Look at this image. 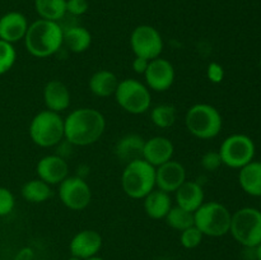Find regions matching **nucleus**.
Returning a JSON list of instances; mask_svg holds the SVG:
<instances>
[{
	"mask_svg": "<svg viewBox=\"0 0 261 260\" xmlns=\"http://www.w3.org/2000/svg\"><path fill=\"white\" fill-rule=\"evenodd\" d=\"M201 167L205 171L209 172H214V171L218 170L223 163H222L221 154H219L218 150H209V152L204 153L203 157H201Z\"/></svg>",
	"mask_w": 261,
	"mask_h": 260,
	"instance_id": "2f4dec72",
	"label": "nucleus"
},
{
	"mask_svg": "<svg viewBox=\"0 0 261 260\" xmlns=\"http://www.w3.org/2000/svg\"><path fill=\"white\" fill-rule=\"evenodd\" d=\"M119 78L116 74L112 73L107 69H99L94 71L88 81L89 91L92 94L99 98H107L110 96H114L119 86Z\"/></svg>",
	"mask_w": 261,
	"mask_h": 260,
	"instance_id": "412c9836",
	"label": "nucleus"
},
{
	"mask_svg": "<svg viewBox=\"0 0 261 260\" xmlns=\"http://www.w3.org/2000/svg\"><path fill=\"white\" fill-rule=\"evenodd\" d=\"M148 64H149V60L144 58H138L135 56V59L133 60V70L135 71L137 74H140V75H144L145 70L148 68Z\"/></svg>",
	"mask_w": 261,
	"mask_h": 260,
	"instance_id": "f704fd0d",
	"label": "nucleus"
},
{
	"mask_svg": "<svg viewBox=\"0 0 261 260\" xmlns=\"http://www.w3.org/2000/svg\"><path fill=\"white\" fill-rule=\"evenodd\" d=\"M64 30L59 22L37 19L28 25L25 32V50L32 56L46 59L55 55L64 45Z\"/></svg>",
	"mask_w": 261,
	"mask_h": 260,
	"instance_id": "f03ea898",
	"label": "nucleus"
},
{
	"mask_svg": "<svg viewBox=\"0 0 261 260\" xmlns=\"http://www.w3.org/2000/svg\"><path fill=\"white\" fill-rule=\"evenodd\" d=\"M186 180V168L178 161L171 160L155 167V188L165 193H175Z\"/></svg>",
	"mask_w": 261,
	"mask_h": 260,
	"instance_id": "ddd939ff",
	"label": "nucleus"
},
{
	"mask_svg": "<svg viewBox=\"0 0 261 260\" xmlns=\"http://www.w3.org/2000/svg\"><path fill=\"white\" fill-rule=\"evenodd\" d=\"M35 259V252L31 247H23L15 255L14 260H33Z\"/></svg>",
	"mask_w": 261,
	"mask_h": 260,
	"instance_id": "c9c22d12",
	"label": "nucleus"
},
{
	"mask_svg": "<svg viewBox=\"0 0 261 260\" xmlns=\"http://www.w3.org/2000/svg\"><path fill=\"white\" fill-rule=\"evenodd\" d=\"M28 133L31 140L38 147H56L64 140V117L58 112L43 110L31 120Z\"/></svg>",
	"mask_w": 261,
	"mask_h": 260,
	"instance_id": "423d86ee",
	"label": "nucleus"
},
{
	"mask_svg": "<svg viewBox=\"0 0 261 260\" xmlns=\"http://www.w3.org/2000/svg\"><path fill=\"white\" fill-rule=\"evenodd\" d=\"M130 46L138 58L147 60L160 58L163 51V38L160 31L149 24H140L130 35Z\"/></svg>",
	"mask_w": 261,
	"mask_h": 260,
	"instance_id": "9d476101",
	"label": "nucleus"
},
{
	"mask_svg": "<svg viewBox=\"0 0 261 260\" xmlns=\"http://www.w3.org/2000/svg\"><path fill=\"white\" fill-rule=\"evenodd\" d=\"M232 213L219 201H204L194 212V226L204 236L222 237L229 233Z\"/></svg>",
	"mask_w": 261,
	"mask_h": 260,
	"instance_id": "39448f33",
	"label": "nucleus"
},
{
	"mask_svg": "<svg viewBox=\"0 0 261 260\" xmlns=\"http://www.w3.org/2000/svg\"><path fill=\"white\" fill-rule=\"evenodd\" d=\"M42 260H45V259H42Z\"/></svg>",
	"mask_w": 261,
	"mask_h": 260,
	"instance_id": "a19ab883",
	"label": "nucleus"
},
{
	"mask_svg": "<svg viewBox=\"0 0 261 260\" xmlns=\"http://www.w3.org/2000/svg\"><path fill=\"white\" fill-rule=\"evenodd\" d=\"M204 189L198 181L186 180L177 190L175 191L176 205L186 209V211L194 212L204 203Z\"/></svg>",
	"mask_w": 261,
	"mask_h": 260,
	"instance_id": "6ab92c4d",
	"label": "nucleus"
},
{
	"mask_svg": "<svg viewBox=\"0 0 261 260\" xmlns=\"http://www.w3.org/2000/svg\"><path fill=\"white\" fill-rule=\"evenodd\" d=\"M177 119V111L173 105L161 103L150 110V121L160 129H168L173 126Z\"/></svg>",
	"mask_w": 261,
	"mask_h": 260,
	"instance_id": "bb28decb",
	"label": "nucleus"
},
{
	"mask_svg": "<svg viewBox=\"0 0 261 260\" xmlns=\"http://www.w3.org/2000/svg\"><path fill=\"white\" fill-rule=\"evenodd\" d=\"M224 68L219 63H209V65L206 66V78L209 82L214 84H219L223 82L224 79Z\"/></svg>",
	"mask_w": 261,
	"mask_h": 260,
	"instance_id": "72a5a7b5",
	"label": "nucleus"
},
{
	"mask_svg": "<svg viewBox=\"0 0 261 260\" xmlns=\"http://www.w3.org/2000/svg\"><path fill=\"white\" fill-rule=\"evenodd\" d=\"M15 198L8 188L0 186V217L10 214L14 209Z\"/></svg>",
	"mask_w": 261,
	"mask_h": 260,
	"instance_id": "7c9ffc66",
	"label": "nucleus"
},
{
	"mask_svg": "<svg viewBox=\"0 0 261 260\" xmlns=\"http://www.w3.org/2000/svg\"><path fill=\"white\" fill-rule=\"evenodd\" d=\"M114 96L117 105L132 115L145 114L152 105L150 89L134 78L120 81Z\"/></svg>",
	"mask_w": 261,
	"mask_h": 260,
	"instance_id": "6e6552de",
	"label": "nucleus"
},
{
	"mask_svg": "<svg viewBox=\"0 0 261 260\" xmlns=\"http://www.w3.org/2000/svg\"><path fill=\"white\" fill-rule=\"evenodd\" d=\"M145 139L139 134H126L120 138L114 147V153L119 161L126 165L132 161L142 158L143 148H144Z\"/></svg>",
	"mask_w": 261,
	"mask_h": 260,
	"instance_id": "aec40b11",
	"label": "nucleus"
},
{
	"mask_svg": "<svg viewBox=\"0 0 261 260\" xmlns=\"http://www.w3.org/2000/svg\"><path fill=\"white\" fill-rule=\"evenodd\" d=\"M145 86L154 92H166L172 87L176 78V71L172 63L167 59H153L148 64L144 73Z\"/></svg>",
	"mask_w": 261,
	"mask_h": 260,
	"instance_id": "f8f14e48",
	"label": "nucleus"
},
{
	"mask_svg": "<svg viewBox=\"0 0 261 260\" xmlns=\"http://www.w3.org/2000/svg\"><path fill=\"white\" fill-rule=\"evenodd\" d=\"M68 260H83V259H79V257H75V256H70Z\"/></svg>",
	"mask_w": 261,
	"mask_h": 260,
	"instance_id": "58836bf2",
	"label": "nucleus"
},
{
	"mask_svg": "<svg viewBox=\"0 0 261 260\" xmlns=\"http://www.w3.org/2000/svg\"><path fill=\"white\" fill-rule=\"evenodd\" d=\"M36 172L38 178L48 185H59L69 176L68 161L58 154H47L37 162Z\"/></svg>",
	"mask_w": 261,
	"mask_h": 260,
	"instance_id": "4468645a",
	"label": "nucleus"
},
{
	"mask_svg": "<svg viewBox=\"0 0 261 260\" xmlns=\"http://www.w3.org/2000/svg\"><path fill=\"white\" fill-rule=\"evenodd\" d=\"M185 126L193 137L209 140L218 137L223 127V119L212 105L195 103L186 111Z\"/></svg>",
	"mask_w": 261,
	"mask_h": 260,
	"instance_id": "7ed1b4c3",
	"label": "nucleus"
},
{
	"mask_svg": "<svg viewBox=\"0 0 261 260\" xmlns=\"http://www.w3.org/2000/svg\"><path fill=\"white\" fill-rule=\"evenodd\" d=\"M89 9L88 0H66V14L81 17Z\"/></svg>",
	"mask_w": 261,
	"mask_h": 260,
	"instance_id": "473e14b6",
	"label": "nucleus"
},
{
	"mask_svg": "<svg viewBox=\"0 0 261 260\" xmlns=\"http://www.w3.org/2000/svg\"><path fill=\"white\" fill-rule=\"evenodd\" d=\"M35 10L41 19L60 22L66 15V0H35Z\"/></svg>",
	"mask_w": 261,
	"mask_h": 260,
	"instance_id": "a878e982",
	"label": "nucleus"
},
{
	"mask_svg": "<svg viewBox=\"0 0 261 260\" xmlns=\"http://www.w3.org/2000/svg\"><path fill=\"white\" fill-rule=\"evenodd\" d=\"M259 65H260V69H261V56H260V59H259Z\"/></svg>",
	"mask_w": 261,
	"mask_h": 260,
	"instance_id": "ea45409f",
	"label": "nucleus"
},
{
	"mask_svg": "<svg viewBox=\"0 0 261 260\" xmlns=\"http://www.w3.org/2000/svg\"><path fill=\"white\" fill-rule=\"evenodd\" d=\"M175 145L167 137L157 135L144 142L142 158L154 167L163 165L172 160Z\"/></svg>",
	"mask_w": 261,
	"mask_h": 260,
	"instance_id": "dca6fc26",
	"label": "nucleus"
},
{
	"mask_svg": "<svg viewBox=\"0 0 261 260\" xmlns=\"http://www.w3.org/2000/svg\"><path fill=\"white\" fill-rule=\"evenodd\" d=\"M144 212L152 219H165L170 209L172 208V199L168 193L154 189L143 199Z\"/></svg>",
	"mask_w": 261,
	"mask_h": 260,
	"instance_id": "4be33fe9",
	"label": "nucleus"
},
{
	"mask_svg": "<svg viewBox=\"0 0 261 260\" xmlns=\"http://www.w3.org/2000/svg\"><path fill=\"white\" fill-rule=\"evenodd\" d=\"M17 60V51L9 42L0 40V75L8 73Z\"/></svg>",
	"mask_w": 261,
	"mask_h": 260,
	"instance_id": "c85d7f7f",
	"label": "nucleus"
},
{
	"mask_svg": "<svg viewBox=\"0 0 261 260\" xmlns=\"http://www.w3.org/2000/svg\"><path fill=\"white\" fill-rule=\"evenodd\" d=\"M86 260H106V259H103V257L98 256V254H97V255H94V256L88 257V259H86Z\"/></svg>",
	"mask_w": 261,
	"mask_h": 260,
	"instance_id": "4c0bfd02",
	"label": "nucleus"
},
{
	"mask_svg": "<svg viewBox=\"0 0 261 260\" xmlns=\"http://www.w3.org/2000/svg\"><path fill=\"white\" fill-rule=\"evenodd\" d=\"M165 221L171 228L181 232L189 227L194 226V213L178 205H172L167 216L165 217Z\"/></svg>",
	"mask_w": 261,
	"mask_h": 260,
	"instance_id": "cd10ccee",
	"label": "nucleus"
},
{
	"mask_svg": "<svg viewBox=\"0 0 261 260\" xmlns=\"http://www.w3.org/2000/svg\"><path fill=\"white\" fill-rule=\"evenodd\" d=\"M20 194H22V198L28 203L41 204L47 201L53 196V189H51V185L37 177L27 181L22 186Z\"/></svg>",
	"mask_w": 261,
	"mask_h": 260,
	"instance_id": "393cba45",
	"label": "nucleus"
},
{
	"mask_svg": "<svg viewBox=\"0 0 261 260\" xmlns=\"http://www.w3.org/2000/svg\"><path fill=\"white\" fill-rule=\"evenodd\" d=\"M239 184L246 194L261 198V161L254 160L240 168Z\"/></svg>",
	"mask_w": 261,
	"mask_h": 260,
	"instance_id": "5701e85b",
	"label": "nucleus"
},
{
	"mask_svg": "<svg viewBox=\"0 0 261 260\" xmlns=\"http://www.w3.org/2000/svg\"><path fill=\"white\" fill-rule=\"evenodd\" d=\"M218 152L223 165L229 168L240 170L254 161L256 147L249 135L232 134L222 142Z\"/></svg>",
	"mask_w": 261,
	"mask_h": 260,
	"instance_id": "1a4fd4ad",
	"label": "nucleus"
},
{
	"mask_svg": "<svg viewBox=\"0 0 261 260\" xmlns=\"http://www.w3.org/2000/svg\"><path fill=\"white\" fill-rule=\"evenodd\" d=\"M260 161H261V160H260Z\"/></svg>",
	"mask_w": 261,
	"mask_h": 260,
	"instance_id": "79ce46f5",
	"label": "nucleus"
},
{
	"mask_svg": "<svg viewBox=\"0 0 261 260\" xmlns=\"http://www.w3.org/2000/svg\"><path fill=\"white\" fill-rule=\"evenodd\" d=\"M27 18L20 12H8L0 17V40L14 45L24 38L28 30Z\"/></svg>",
	"mask_w": 261,
	"mask_h": 260,
	"instance_id": "f3484780",
	"label": "nucleus"
},
{
	"mask_svg": "<svg viewBox=\"0 0 261 260\" xmlns=\"http://www.w3.org/2000/svg\"><path fill=\"white\" fill-rule=\"evenodd\" d=\"M106 130L103 114L92 107L75 109L64 119V139L74 147H87L101 139Z\"/></svg>",
	"mask_w": 261,
	"mask_h": 260,
	"instance_id": "f257e3e1",
	"label": "nucleus"
},
{
	"mask_svg": "<svg viewBox=\"0 0 261 260\" xmlns=\"http://www.w3.org/2000/svg\"><path fill=\"white\" fill-rule=\"evenodd\" d=\"M229 233L244 247H256L261 242V211L244 206L232 213Z\"/></svg>",
	"mask_w": 261,
	"mask_h": 260,
	"instance_id": "0eeeda50",
	"label": "nucleus"
},
{
	"mask_svg": "<svg viewBox=\"0 0 261 260\" xmlns=\"http://www.w3.org/2000/svg\"><path fill=\"white\" fill-rule=\"evenodd\" d=\"M42 98L46 110L61 114L70 106L71 96L65 83L58 79H53V81H48L43 87Z\"/></svg>",
	"mask_w": 261,
	"mask_h": 260,
	"instance_id": "a211bd4d",
	"label": "nucleus"
},
{
	"mask_svg": "<svg viewBox=\"0 0 261 260\" xmlns=\"http://www.w3.org/2000/svg\"><path fill=\"white\" fill-rule=\"evenodd\" d=\"M204 235L201 233L200 229L196 226H191L189 228L184 229L180 232V242L185 249L191 250L198 247L203 241Z\"/></svg>",
	"mask_w": 261,
	"mask_h": 260,
	"instance_id": "c756f323",
	"label": "nucleus"
},
{
	"mask_svg": "<svg viewBox=\"0 0 261 260\" xmlns=\"http://www.w3.org/2000/svg\"><path fill=\"white\" fill-rule=\"evenodd\" d=\"M255 254H256V260H261V242L255 247Z\"/></svg>",
	"mask_w": 261,
	"mask_h": 260,
	"instance_id": "e433bc0d",
	"label": "nucleus"
},
{
	"mask_svg": "<svg viewBox=\"0 0 261 260\" xmlns=\"http://www.w3.org/2000/svg\"><path fill=\"white\" fill-rule=\"evenodd\" d=\"M60 201L70 211H83L91 204L92 190L86 178L79 176H68L59 184Z\"/></svg>",
	"mask_w": 261,
	"mask_h": 260,
	"instance_id": "9b49d317",
	"label": "nucleus"
},
{
	"mask_svg": "<svg viewBox=\"0 0 261 260\" xmlns=\"http://www.w3.org/2000/svg\"><path fill=\"white\" fill-rule=\"evenodd\" d=\"M121 188L132 199H144L155 189V167L143 158L125 165L121 173Z\"/></svg>",
	"mask_w": 261,
	"mask_h": 260,
	"instance_id": "20e7f679",
	"label": "nucleus"
},
{
	"mask_svg": "<svg viewBox=\"0 0 261 260\" xmlns=\"http://www.w3.org/2000/svg\"><path fill=\"white\" fill-rule=\"evenodd\" d=\"M101 247L102 236L94 229H82L74 235L69 242V251L71 256L83 260L98 254Z\"/></svg>",
	"mask_w": 261,
	"mask_h": 260,
	"instance_id": "2eb2a0df",
	"label": "nucleus"
},
{
	"mask_svg": "<svg viewBox=\"0 0 261 260\" xmlns=\"http://www.w3.org/2000/svg\"><path fill=\"white\" fill-rule=\"evenodd\" d=\"M63 40L68 50L74 54L86 53L92 45L91 32L83 25H70L65 28Z\"/></svg>",
	"mask_w": 261,
	"mask_h": 260,
	"instance_id": "b1692460",
	"label": "nucleus"
}]
</instances>
